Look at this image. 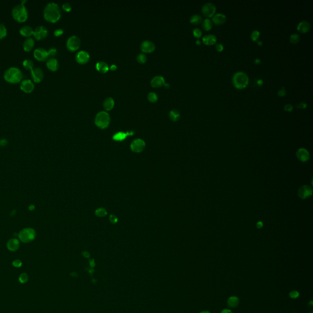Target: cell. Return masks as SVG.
<instances>
[{
  "instance_id": "47",
  "label": "cell",
  "mask_w": 313,
  "mask_h": 313,
  "mask_svg": "<svg viewBox=\"0 0 313 313\" xmlns=\"http://www.w3.org/2000/svg\"><path fill=\"white\" fill-rule=\"evenodd\" d=\"M215 49L218 52H221L224 50V46L222 44H216L215 45Z\"/></svg>"
},
{
  "instance_id": "38",
  "label": "cell",
  "mask_w": 313,
  "mask_h": 313,
  "mask_svg": "<svg viewBox=\"0 0 313 313\" xmlns=\"http://www.w3.org/2000/svg\"><path fill=\"white\" fill-rule=\"evenodd\" d=\"M193 34L195 38L199 39L202 37V33L199 28H195L193 31Z\"/></svg>"
},
{
  "instance_id": "12",
  "label": "cell",
  "mask_w": 313,
  "mask_h": 313,
  "mask_svg": "<svg viewBox=\"0 0 313 313\" xmlns=\"http://www.w3.org/2000/svg\"><path fill=\"white\" fill-rule=\"evenodd\" d=\"M20 90L25 93L30 94L34 90V82L29 79L23 80L20 82Z\"/></svg>"
},
{
  "instance_id": "39",
  "label": "cell",
  "mask_w": 313,
  "mask_h": 313,
  "mask_svg": "<svg viewBox=\"0 0 313 313\" xmlns=\"http://www.w3.org/2000/svg\"><path fill=\"white\" fill-rule=\"evenodd\" d=\"M147 60V57L146 56L145 54L144 53H139L138 55L137 56V61L141 63V64H143Z\"/></svg>"
},
{
  "instance_id": "20",
  "label": "cell",
  "mask_w": 313,
  "mask_h": 313,
  "mask_svg": "<svg viewBox=\"0 0 313 313\" xmlns=\"http://www.w3.org/2000/svg\"><path fill=\"white\" fill-rule=\"evenodd\" d=\"M211 20L213 23L216 25H221L224 24L226 21V16L224 14L221 13L216 14L212 18Z\"/></svg>"
},
{
  "instance_id": "53",
  "label": "cell",
  "mask_w": 313,
  "mask_h": 313,
  "mask_svg": "<svg viewBox=\"0 0 313 313\" xmlns=\"http://www.w3.org/2000/svg\"><path fill=\"white\" fill-rule=\"evenodd\" d=\"M256 83L259 86H261L264 85V81L262 79H259V80H258Z\"/></svg>"
},
{
  "instance_id": "46",
  "label": "cell",
  "mask_w": 313,
  "mask_h": 313,
  "mask_svg": "<svg viewBox=\"0 0 313 313\" xmlns=\"http://www.w3.org/2000/svg\"><path fill=\"white\" fill-rule=\"evenodd\" d=\"M62 9L66 12H69L72 9V7L69 3L63 4L62 6Z\"/></svg>"
},
{
  "instance_id": "31",
  "label": "cell",
  "mask_w": 313,
  "mask_h": 313,
  "mask_svg": "<svg viewBox=\"0 0 313 313\" xmlns=\"http://www.w3.org/2000/svg\"><path fill=\"white\" fill-rule=\"evenodd\" d=\"M202 27L206 31L211 30L213 27V23L212 20L210 19H206L205 20H202Z\"/></svg>"
},
{
  "instance_id": "5",
  "label": "cell",
  "mask_w": 313,
  "mask_h": 313,
  "mask_svg": "<svg viewBox=\"0 0 313 313\" xmlns=\"http://www.w3.org/2000/svg\"><path fill=\"white\" fill-rule=\"evenodd\" d=\"M110 114L106 111H100L96 116L95 124L97 127H99L100 128H107L110 124Z\"/></svg>"
},
{
  "instance_id": "52",
  "label": "cell",
  "mask_w": 313,
  "mask_h": 313,
  "mask_svg": "<svg viewBox=\"0 0 313 313\" xmlns=\"http://www.w3.org/2000/svg\"><path fill=\"white\" fill-rule=\"evenodd\" d=\"M8 144V141L6 139H2L0 140V146H5Z\"/></svg>"
},
{
  "instance_id": "40",
  "label": "cell",
  "mask_w": 313,
  "mask_h": 313,
  "mask_svg": "<svg viewBox=\"0 0 313 313\" xmlns=\"http://www.w3.org/2000/svg\"><path fill=\"white\" fill-rule=\"evenodd\" d=\"M19 279V281L21 283H22V284L26 283L28 280V275L26 273H23L20 275Z\"/></svg>"
},
{
  "instance_id": "43",
  "label": "cell",
  "mask_w": 313,
  "mask_h": 313,
  "mask_svg": "<svg viewBox=\"0 0 313 313\" xmlns=\"http://www.w3.org/2000/svg\"><path fill=\"white\" fill-rule=\"evenodd\" d=\"M56 53H57V50L55 48H51L48 50V56L50 58H53L56 55Z\"/></svg>"
},
{
  "instance_id": "7",
  "label": "cell",
  "mask_w": 313,
  "mask_h": 313,
  "mask_svg": "<svg viewBox=\"0 0 313 313\" xmlns=\"http://www.w3.org/2000/svg\"><path fill=\"white\" fill-rule=\"evenodd\" d=\"M81 41L80 38L76 36H72L70 37L66 42V46L69 50L74 51L80 48Z\"/></svg>"
},
{
  "instance_id": "22",
  "label": "cell",
  "mask_w": 313,
  "mask_h": 313,
  "mask_svg": "<svg viewBox=\"0 0 313 313\" xmlns=\"http://www.w3.org/2000/svg\"><path fill=\"white\" fill-rule=\"evenodd\" d=\"M216 41H217L216 37L213 34L206 35L202 37V42L204 44H205L206 45H208V46L215 45L216 43Z\"/></svg>"
},
{
  "instance_id": "57",
  "label": "cell",
  "mask_w": 313,
  "mask_h": 313,
  "mask_svg": "<svg viewBox=\"0 0 313 313\" xmlns=\"http://www.w3.org/2000/svg\"><path fill=\"white\" fill-rule=\"evenodd\" d=\"M116 67H116V65L113 64V65H111V67H110V69H111V70H116Z\"/></svg>"
},
{
  "instance_id": "17",
  "label": "cell",
  "mask_w": 313,
  "mask_h": 313,
  "mask_svg": "<svg viewBox=\"0 0 313 313\" xmlns=\"http://www.w3.org/2000/svg\"><path fill=\"white\" fill-rule=\"evenodd\" d=\"M311 26L309 22H308L306 20H303V21L300 22L298 24L297 30L299 33L305 34L309 31V30H311Z\"/></svg>"
},
{
  "instance_id": "60",
  "label": "cell",
  "mask_w": 313,
  "mask_h": 313,
  "mask_svg": "<svg viewBox=\"0 0 313 313\" xmlns=\"http://www.w3.org/2000/svg\"><path fill=\"white\" fill-rule=\"evenodd\" d=\"M84 256H85V257L88 258V257H89V256H90V255H89V253H88V252H85V253H84Z\"/></svg>"
},
{
  "instance_id": "59",
  "label": "cell",
  "mask_w": 313,
  "mask_h": 313,
  "mask_svg": "<svg viewBox=\"0 0 313 313\" xmlns=\"http://www.w3.org/2000/svg\"><path fill=\"white\" fill-rule=\"evenodd\" d=\"M34 209H35V207H34V206H33V205H31V206L29 207V209H30V210H34Z\"/></svg>"
},
{
  "instance_id": "62",
  "label": "cell",
  "mask_w": 313,
  "mask_h": 313,
  "mask_svg": "<svg viewBox=\"0 0 313 313\" xmlns=\"http://www.w3.org/2000/svg\"><path fill=\"white\" fill-rule=\"evenodd\" d=\"M200 313H210L209 311H202Z\"/></svg>"
},
{
  "instance_id": "30",
  "label": "cell",
  "mask_w": 313,
  "mask_h": 313,
  "mask_svg": "<svg viewBox=\"0 0 313 313\" xmlns=\"http://www.w3.org/2000/svg\"><path fill=\"white\" fill-rule=\"evenodd\" d=\"M181 116V113L179 110L176 109H173L170 111L169 113V117L170 119L174 122L178 121Z\"/></svg>"
},
{
  "instance_id": "16",
  "label": "cell",
  "mask_w": 313,
  "mask_h": 313,
  "mask_svg": "<svg viewBox=\"0 0 313 313\" xmlns=\"http://www.w3.org/2000/svg\"><path fill=\"white\" fill-rule=\"evenodd\" d=\"M298 194L300 198L305 199L312 195V188L308 185H304L300 188Z\"/></svg>"
},
{
  "instance_id": "21",
  "label": "cell",
  "mask_w": 313,
  "mask_h": 313,
  "mask_svg": "<svg viewBox=\"0 0 313 313\" xmlns=\"http://www.w3.org/2000/svg\"><path fill=\"white\" fill-rule=\"evenodd\" d=\"M46 65L48 70L52 72H55L59 67V63L56 59L54 58H50L47 59Z\"/></svg>"
},
{
  "instance_id": "1",
  "label": "cell",
  "mask_w": 313,
  "mask_h": 313,
  "mask_svg": "<svg viewBox=\"0 0 313 313\" xmlns=\"http://www.w3.org/2000/svg\"><path fill=\"white\" fill-rule=\"evenodd\" d=\"M61 12L59 5L55 3H48L44 10V17L50 23H56L61 18Z\"/></svg>"
},
{
  "instance_id": "25",
  "label": "cell",
  "mask_w": 313,
  "mask_h": 313,
  "mask_svg": "<svg viewBox=\"0 0 313 313\" xmlns=\"http://www.w3.org/2000/svg\"><path fill=\"white\" fill-rule=\"evenodd\" d=\"M20 247L19 241L16 239H10L7 243V248L9 251H16Z\"/></svg>"
},
{
  "instance_id": "28",
  "label": "cell",
  "mask_w": 313,
  "mask_h": 313,
  "mask_svg": "<svg viewBox=\"0 0 313 313\" xmlns=\"http://www.w3.org/2000/svg\"><path fill=\"white\" fill-rule=\"evenodd\" d=\"M96 67V69L102 73H106L109 69V66L107 63L104 61H99L97 62Z\"/></svg>"
},
{
  "instance_id": "42",
  "label": "cell",
  "mask_w": 313,
  "mask_h": 313,
  "mask_svg": "<svg viewBox=\"0 0 313 313\" xmlns=\"http://www.w3.org/2000/svg\"><path fill=\"white\" fill-rule=\"evenodd\" d=\"M300 295L299 292L297 290H292L289 293V297L292 299L297 298Z\"/></svg>"
},
{
  "instance_id": "23",
  "label": "cell",
  "mask_w": 313,
  "mask_h": 313,
  "mask_svg": "<svg viewBox=\"0 0 313 313\" xmlns=\"http://www.w3.org/2000/svg\"><path fill=\"white\" fill-rule=\"evenodd\" d=\"M34 45H35V41H34V39H33L31 37L27 38L23 42V49L26 52H30L33 49V48L34 47Z\"/></svg>"
},
{
  "instance_id": "6",
  "label": "cell",
  "mask_w": 313,
  "mask_h": 313,
  "mask_svg": "<svg viewBox=\"0 0 313 313\" xmlns=\"http://www.w3.org/2000/svg\"><path fill=\"white\" fill-rule=\"evenodd\" d=\"M19 237L23 243L31 242L36 237V232L32 228H25L19 232Z\"/></svg>"
},
{
  "instance_id": "48",
  "label": "cell",
  "mask_w": 313,
  "mask_h": 313,
  "mask_svg": "<svg viewBox=\"0 0 313 313\" xmlns=\"http://www.w3.org/2000/svg\"><path fill=\"white\" fill-rule=\"evenodd\" d=\"M64 33V31L62 29H61V28H59V29H57L55 31H54V35L56 37H58V36H61Z\"/></svg>"
},
{
  "instance_id": "24",
  "label": "cell",
  "mask_w": 313,
  "mask_h": 313,
  "mask_svg": "<svg viewBox=\"0 0 313 313\" xmlns=\"http://www.w3.org/2000/svg\"><path fill=\"white\" fill-rule=\"evenodd\" d=\"M297 158L298 159V160L303 162H306L307 160H309V158L308 152L306 149H303V148L298 149V150L297 151Z\"/></svg>"
},
{
  "instance_id": "2",
  "label": "cell",
  "mask_w": 313,
  "mask_h": 313,
  "mask_svg": "<svg viewBox=\"0 0 313 313\" xmlns=\"http://www.w3.org/2000/svg\"><path fill=\"white\" fill-rule=\"evenodd\" d=\"M23 78V73L21 70L16 67L8 68L4 73V79L6 82L11 84H17L20 83Z\"/></svg>"
},
{
  "instance_id": "55",
  "label": "cell",
  "mask_w": 313,
  "mask_h": 313,
  "mask_svg": "<svg viewBox=\"0 0 313 313\" xmlns=\"http://www.w3.org/2000/svg\"><path fill=\"white\" fill-rule=\"evenodd\" d=\"M254 62L256 64H259L261 62V61L260 59H258V58H256L255 59L254 61Z\"/></svg>"
},
{
  "instance_id": "10",
  "label": "cell",
  "mask_w": 313,
  "mask_h": 313,
  "mask_svg": "<svg viewBox=\"0 0 313 313\" xmlns=\"http://www.w3.org/2000/svg\"><path fill=\"white\" fill-rule=\"evenodd\" d=\"M34 58L40 62L47 61L49 58L48 51L44 48H37L34 50L33 53Z\"/></svg>"
},
{
  "instance_id": "15",
  "label": "cell",
  "mask_w": 313,
  "mask_h": 313,
  "mask_svg": "<svg viewBox=\"0 0 313 313\" xmlns=\"http://www.w3.org/2000/svg\"><path fill=\"white\" fill-rule=\"evenodd\" d=\"M155 48L154 44L148 40H144L141 43V50L144 53H151Z\"/></svg>"
},
{
  "instance_id": "36",
  "label": "cell",
  "mask_w": 313,
  "mask_h": 313,
  "mask_svg": "<svg viewBox=\"0 0 313 313\" xmlns=\"http://www.w3.org/2000/svg\"><path fill=\"white\" fill-rule=\"evenodd\" d=\"M260 35H261V33L260 32L256 30H254L251 34V40L253 41V42H258L259 40V39L260 37Z\"/></svg>"
},
{
  "instance_id": "32",
  "label": "cell",
  "mask_w": 313,
  "mask_h": 313,
  "mask_svg": "<svg viewBox=\"0 0 313 313\" xmlns=\"http://www.w3.org/2000/svg\"><path fill=\"white\" fill-rule=\"evenodd\" d=\"M190 22L192 24L198 25L202 22V17L199 14H194L191 17Z\"/></svg>"
},
{
  "instance_id": "56",
  "label": "cell",
  "mask_w": 313,
  "mask_h": 313,
  "mask_svg": "<svg viewBox=\"0 0 313 313\" xmlns=\"http://www.w3.org/2000/svg\"><path fill=\"white\" fill-rule=\"evenodd\" d=\"M262 226H263V224H262V222H261V221H259V222H258V223H257V227H258V228H261V227H262Z\"/></svg>"
},
{
  "instance_id": "50",
  "label": "cell",
  "mask_w": 313,
  "mask_h": 313,
  "mask_svg": "<svg viewBox=\"0 0 313 313\" xmlns=\"http://www.w3.org/2000/svg\"><path fill=\"white\" fill-rule=\"evenodd\" d=\"M297 107L298 108H300V109H305L307 107V104L304 102H301L299 103V104H298L297 105Z\"/></svg>"
},
{
  "instance_id": "49",
  "label": "cell",
  "mask_w": 313,
  "mask_h": 313,
  "mask_svg": "<svg viewBox=\"0 0 313 313\" xmlns=\"http://www.w3.org/2000/svg\"><path fill=\"white\" fill-rule=\"evenodd\" d=\"M12 265L14 267H20L22 266V262L20 260L17 259V260H15V261H13Z\"/></svg>"
},
{
  "instance_id": "9",
  "label": "cell",
  "mask_w": 313,
  "mask_h": 313,
  "mask_svg": "<svg viewBox=\"0 0 313 313\" xmlns=\"http://www.w3.org/2000/svg\"><path fill=\"white\" fill-rule=\"evenodd\" d=\"M48 34V31L46 27L44 26H38L34 30L33 36L37 40H42L47 37Z\"/></svg>"
},
{
  "instance_id": "27",
  "label": "cell",
  "mask_w": 313,
  "mask_h": 313,
  "mask_svg": "<svg viewBox=\"0 0 313 313\" xmlns=\"http://www.w3.org/2000/svg\"><path fill=\"white\" fill-rule=\"evenodd\" d=\"M239 304V299L236 296H232L227 300V306L229 308H236Z\"/></svg>"
},
{
  "instance_id": "14",
  "label": "cell",
  "mask_w": 313,
  "mask_h": 313,
  "mask_svg": "<svg viewBox=\"0 0 313 313\" xmlns=\"http://www.w3.org/2000/svg\"><path fill=\"white\" fill-rule=\"evenodd\" d=\"M90 56L89 53L84 50L80 51L78 52L75 57L76 61L80 64H85L90 59Z\"/></svg>"
},
{
  "instance_id": "19",
  "label": "cell",
  "mask_w": 313,
  "mask_h": 313,
  "mask_svg": "<svg viewBox=\"0 0 313 313\" xmlns=\"http://www.w3.org/2000/svg\"><path fill=\"white\" fill-rule=\"evenodd\" d=\"M19 32H20V34L21 36H22L24 37H26V39H27V38L31 37L32 36H33L34 30L30 26L24 25L20 28Z\"/></svg>"
},
{
  "instance_id": "45",
  "label": "cell",
  "mask_w": 313,
  "mask_h": 313,
  "mask_svg": "<svg viewBox=\"0 0 313 313\" xmlns=\"http://www.w3.org/2000/svg\"><path fill=\"white\" fill-rule=\"evenodd\" d=\"M284 110L285 111H287V112H292L294 110V107L291 104H288L284 106Z\"/></svg>"
},
{
  "instance_id": "58",
  "label": "cell",
  "mask_w": 313,
  "mask_h": 313,
  "mask_svg": "<svg viewBox=\"0 0 313 313\" xmlns=\"http://www.w3.org/2000/svg\"><path fill=\"white\" fill-rule=\"evenodd\" d=\"M201 43H202V42L199 39H197L196 40V44L198 45H200L201 44Z\"/></svg>"
},
{
  "instance_id": "61",
  "label": "cell",
  "mask_w": 313,
  "mask_h": 313,
  "mask_svg": "<svg viewBox=\"0 0 313 313\" xmlns=\"http://www.w3.org/2000/svg\"><path fill=\"white\" fill-rule=\"evenodd\" d=\"M262 44H263L262 42H261V41H259V40L258 41V45L259 46H262Z\"/></svg>"
},
{
  "instance_id": "37",
  "label": "cell",
  "mask_w": 313,
  "mask_h": 313,
  "mask_svg": "<svg viewBox=\"0 0 313 313\" xmlns=\"http://www.w3.org/2000/svg\"><path fill=\"white\" fill-rule=\"evenodd\" d=\"M147 99L150 102H155L158 100V96L153 92H150L147 95Z\"/></svg>"
},
{
  "instance_id": "44",
  "label": "cell",
  "mask_w": 313,
  "mask_h": 313,
  "mask_svg": "<svg viewBox=\"0 0 313 313\" xmlns=\"http://www.w3.org/2000/svg\"><path fill=\"white\" fill-rule=\"evenodd\" d=\"M287 91L284 87H283L281 90L278 91V96L280 97H284L286 95Z\"/></svg>"
},
{
  "instance_id": "51",
  "label": "cell",
  "mask_w": 313,
  "mask_h": 313,
  "mask_svg": "<svg viewBox=\"0 0 313 313\" xmlns=\"http://www.w3.org/2000/svg\"><path fill=\"white\" fill-rule=\"evenodd\" d=\"M110 220L112 223H116L118 221V218L114 215H111L110 217Z\"/></svg>"
},
{
  "instance_id": "29",
  "label": "cell",
  "mask_w": 313,
  "mask_h": 313,
  "mask_svg": "<svg viewBox=\"0 0 313 313\" xmlns=\"http://www.w3.org/2000/svg\"><path fill=\"white\" fill-rule=\"evenodd\" d=\"M114 105V100L112 97L107 98L104 102V107L107 111L111 110Z\"/></svg>"
},
{
  "instance_id": "13",
  "label": "cell",
  "mask_w": 313,
  "mask_h": 313,
  "mask_svg": "<svg viewBox=\"0 0 313 313\" xmlns=\"http://www.w3.org/2000/svg\"><path fill=\"white\" fill-rule=\"evenodd\" d=\"M145 147V142L142 139H136L131 144V149L135 152H140Z\"/></svg>"
},
{
  "instance_id": "26",
  "label": "cell",
  "mask_w": 313,
  "mask_h": 313,
  "mask_svg": "<svg viewBox=\"0 0 313 313\" xmlns=\"http://www.w3.org/2000/svg\"><path fill=\"white\" fill-rule=\"evenodd\" d=\"M133 132L124 133V132H118V133H116V134L114 135L113 138V139H114L116 141H122V140L125 139L127 136L133 135Z\"/></svg>"
},
{
  "instance_id": "35",
  "label": "cell",
  "mask_w": 313,
  "mask_h": 313,
  "mask_svg": "<svg viewBox=\"0 0 313 313\" xmlns=\"http://www.w3.org/2000/svg\"><path fill=\"white\" fill-rule=\"evenodd\" d=\"M300 40V36L298 34H292L290 36V42L293 45L297 44Z\"/></svg>"
},
{
  "instance_id": "8",
  "label": "cell",
  "mask_w": 313,
  "mask_h": 313,
  "mask_svg": "<svg viewBox=\"0 0 313 313\" xmlns=\"http://www.w3.org/2000/svg\"><path fill=\"white\" fill-rule=\"evenodd\" d=\"M216 8L215 6L212 3H207L204 4L201 9L202 14L207 19L212 18L215 14Z\"/></svg>"
},
{
  "instance_id": "41",
  "label": "cell",
  "mask_w": 313,
  "mask_h": 313,
  "mask_svg": "<svg viewBox=\"0 0 313 313\" xmlns=\"http://www.w3.org/2000/svg\"><path fill=\"white\" fill-rule=\"evenodd\" d=\"M96 214L98 216L102 217L107 215V211L103 208H100L96 211Z\"/></svg>"
},
{
  "instance_id": "4",
  "label": "cell",
  "mask_w": 313,
  "mask_h": 313,
  "mask_svg": "<svg viewBox=\"0 0 313 313\" xmlns=\"http://www.w3.org/2000/svg\"><path fill=\"white\" fill-rule=\"evenodd\" d=\"M13 19L19 23H24L28 19V12L24 5L19 4L14 6L12 10Z\"/></svg>"
},
{
  "instance_id": "11",
  "label": "cell",
  "mask_w": 313,
  "mask_h": 313,
  "mask_svg": "<svg viewBox=\"0 0 313 313\" xmlns=\"http://www.w3.org/2000/svg\"><path fill=\"white\" fill-rule=\"evenodd\" d=\"M44 72L39 67H34L31 70V77L34 83H39L44 79Z\"/></svg>"
},
{
  "instance_id": "3",
  "label": "cell",
  "mask_w": 313,
  "mask_h": 313,
  "mask_svg": "<svg viewBox=\"0 0 313 313\" xmlns=\"http://www.w3.org/2000/svg\"><path fill=\"white\" fill-rule=\"evenodd\" d=\"M249 77L247 74L244 72L239 71L235 73L232 78V85L237 90H244L246 88L249 84Z\"/></svg>"
},
{
  "instance_id": "54",
  "label": "cell",
  "mask_w": 313,
  "mask_h": 313,
  "mask_svg": "<svg viewBox=\"0 0 313 313\" xmlns=\"http://www.w3.org/2000/svg\"><path fill=\"white\" fill-rule=\"evenodd\" d=\"M221 313H232V311L230 310V309H223Z\"/></svg>"
},
{
  "instance_id": "34",
  "label": "cell",
  "mask_w": 313,
  "mask_h": 313,
  "mask_svg": "<svg viewBox=\"0 0 313 313\" xmlns=\"http://www.w3.org/2000/svg\"><path fill=\"white\" fill-rule=\"evenodd\" d=\"M8 34V30L5 25L3 23H0V40L6 37Z\"/></svg>"
},
{
  "instance_id": "18",
  "label": "cell",
  "mask_w": 313,
  "mask_h": 313,
  "mask_svg": "<svg viewBox=\"0 0 313 313\" xmlns=\"http://www.w3.org/2000/svg\"><path fill=\"white\" fill-rule=\"evenodd\" d=\"M150 84L153 88H160L165 84V80L162 76L157 75L154 76Z\"/></svg>"
},
{
  "instance_id": "33",
  "label": "cell",
  "mask_w": 313,
  "mask_h": 313,
  "mask_svg": "<svg viewBox=\"0 0 313 313\" xmlns=\"http://www.w3.org/2000/svg\"><path fill=\"white\" fill-rule=\"evenodd\" d=\"M23 67L27 70H31L34 68V63L31 59H25L23 62Z\"/></svg>"
}]
</instances>
